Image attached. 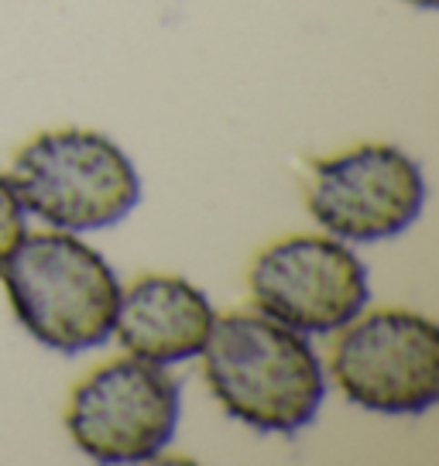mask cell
<instances>
[{
    "label": "cell",
    "instance_id": "6da1fadb",
    "mask_svg": "<svg viewBox=\"0 0 439 466\" xmlns=\"http://www.w3.org/2000/svg\"><path fill=\"white\" fill-rule=\"evenodd\" d=\"M206 388L234 422L292 436L316 422L330 380L309 336L258 309L217 316L203 347Z\"/></svg>",
    "mask_w": 439,
    "mask_h": 466
},
{
    "label": "cell",
    "instance_id": "7a4b0ae2",
    "mask_svg": "<svg viewBox=\"0 0 439 466\" xmlns=\"http://www.w3.org/2000/svg\"><path fill=\"white\" fill-rule=\"evenodd\" d=\"M0 281L15 319L45 350L76 357L114 336L124 285L110 261L79 233H25L0 264Z\"/></svg>",
    "mask_w": 439,
    "mask_h": 466
},
{
    "label": "cell",
    "instance_id": "3957f363",
    "mask_svg": "<svg viewBox=\"0 0 439 466\" xmlns=\"http://www.w3.org/2000/svg\"><path fill=\"white\" fill-rule=\"evenodd\" d=\"M7 178L25 213L48 230L79 237L117 227L141 203V175L131 155L114 137L87 127L35 134L15 155Z\"/></svg>",
    "mask_w": 439,
    "mask_h": 466
},
{
    "label": "cell",
    "instance_id": "277c9868",
    "mask_svg": "<svg viewBox=\"0 0 439 466\" xmlns=\"http://www.w3.org/2000/svg\"><path fill=\"white\" fill-rule=\"evenodd\" d=\"M330 353V380L351 405L415 419L439 401V326L412 309H374L347 322Z\"/></svg>",
    "mask_w": 439,
    "mask_h": 466
},
{
    "label": "cell",
    "instance_id": "5b68a950",
    "mask_svg": "<svg viewBox=\"0 0 439 466\" xmlns=\"http://www.w3.org/2000/svg\"><path fill=\"white\" fill-rule=\"evenodd\" d=\"M179 411L182 391L165 367L120 357L76 384L66 429L93 463H151L172 446Z\"/></svg>",
    "mask_w": 439,
    "mask_h": 466
},
{
    "label": "cell",
    "instance_id": "8992f818",
    "mask_svg": "<svg viewBox=\"0 0 439 466\" xmlns=\"http://www.w3.org/2000/svg\"><path fill=\"white\" fill-rule=\"evenodd\" d=\"M258 312L302 336H333L367 309L364 261L330 233H292L258 250L248 271Z\"/></svg>",
    "mask_w": 439,
    "mask_h": 466
},
{
    "label": "cell",
    "instance_id": "52a82bcc",
    "mask_svg": "<svg viewBox=\"0 0 439 466\" xmlns=\"http://www.w3.org/2000/svg\"><path fill=\"white\" fill-rule=\"evenodd\" d=\"M425 206L423 165L405 147L367 141L312 161L306 209L343 244H378L412 230Z\"/></svg>",
    "mask_w": 439,
    "mask_h": 466
},
{
    "label": "cell",
    "instance_id": "ba28073f",
    "mask_svg": "<svg viewBox=\"0 0 439 466\" xmlns=\"http://www.w3.org/2000/svg\"><path fill=\"white\" fill-rule=\"evenodd\" d=\"M213 322L217 309L189 278L141 275L120 289L114 339L128 357L176 367L203 353Z\"/></svg>",
    "mask_w": 439,
    "mask_h": 466
},
{
    "label": "cell",
    "instance_id": "9c48e42d",
    "mask_svg": "<svg viewBox=\"0 0 439 466\" xmlns=\"http://www.w3.org/2000/svg\"><path fill=\"white\" fill-rule=\"evenodd\" d=\"M25 233H28V213L17 199L11 178L0 175V264L7 261V254L21 244Z\"/></svg>",
    "mask_w": 439,
    "mask_h": 466
},
{
    "label": "cell",
    "instance_id": "30bf717a",
    "mask_svg": "<svg viewBox=\"0 0 439 466\" xmlns=\"http://www.w3.org/2000/svg\"><path fill=\"white\" fill-rule=\"evenodd\" d=\"M409 7H415V11H436L439 0H405Z\"/></svg>",
    "mask_w": 439,
    "mask_h": 466
}]
</instances>
